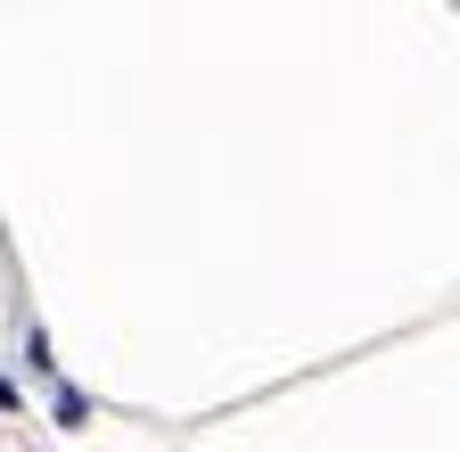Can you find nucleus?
I'll list each match as a JSON object with an SVG mask.
<instances>
[{
    "instance_id": "1",
    "label": "nucleus",
    "mask_w": 460,
    "mask_h": 452,
    "mask_svg": "<svg viewBox=\"0 0 460 452\" xmlns=\"http://www.w3.org/2000/svg\"><path fill=\"white\" fill-rule=\"evenodd\" d=\"M58 428H83V386H58Z\"/></svg>"
}]
</instances>
